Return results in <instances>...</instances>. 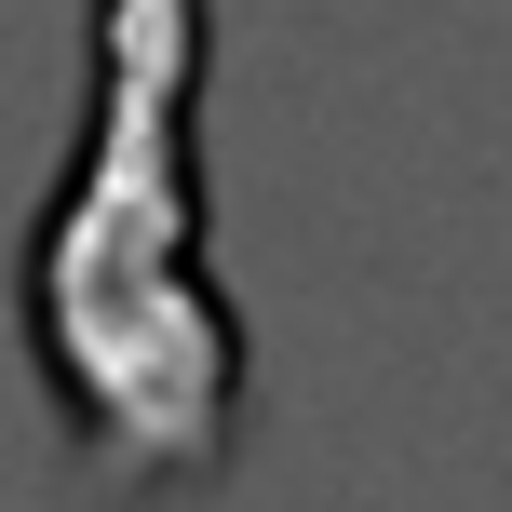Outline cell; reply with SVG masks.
I'll return each instance as SVG.
<instances>
[{"label": "cell", "mask_w": 512, "mask_h": 512, "mask_svg": "<svg viewBox=\"0 0 512 512\" xmlns=\"http://www.w3.org/2000/svg\"><path fill=\"white\" fill-rule=\"evenodd\" d=\"M81 135L27 216L14 324L54 391L68 472L108 512L216 499L243 459V310L203 230V0H81Z\"/></svg>", "instance_id": "obj_1"}]
</instances>
